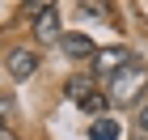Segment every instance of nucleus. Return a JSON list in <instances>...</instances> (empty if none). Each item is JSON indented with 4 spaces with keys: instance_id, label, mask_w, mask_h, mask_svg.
I'll return each mask as SVG.
<instances>
[{
    "instance_id": "9",
    "label": "nucleus",
    "mask_w": 148,
    "mask_h": 140,
    "mask_svg": "<svg viewBox=\"0 0 148 140\" xmlns=\"http://www.w3.org/2000/svg\"><path fill=\"white\" fill-rule=\"evenodd\" d=\"M13 110H17V106H13V98H0V128L13 119Z\"/></svg>"
},
{
    "instance_id": "4",
    "label": "nucleus",
    "mask_w": 148,
    "mask_h": 140,
    "mask_svg": "<svg viewBox=\"0 0 148 140\" xmlns=\"http://www.w3.org/2000/svg\"><path fill=\"white\" fill-rule=\"evenodd\" d=\"M4 64H9V72L17 77V81H25V77L38 72V51H34V47H9Z\"/></svg>"
},
{
    "instance_id": "1",
    "label": "nucleus",
    "mask_w": 148,
    "mask_h": 140,
    "mask_svg": "<svg viewBox=\"0 0 148 140\" xmlns=\"http://www.w3.org/2000/svg\"><path fill=\"white\" fill-rule=\"evenodd\" d=\"M144 89H148V68L144 64H127L119 77H110V85H106V98H110L114 106H136L140 98H144Z\"/></svg>"
},
{
    "instance_id": "10",
    "label": "nucleus",
    "mask_w": 148,
    "mask_h": 140,
    "mask_svg": "<svg viewBox=\"0 0 148 140\" xmlns=\"http://www.w3.org/2000/svg\"><path fill=\"white\" fill-rule=\"evenodd\" d=\"M140 128L148 132V106H144V110H140Z\"/></svg>"
},
{
    "instance_id": "5",
    "label": "nucleus",
    "mask_w": 148,
    "mask_h": 140,
    "mask_svg": "<svg viewBox=\"0 0 148 140\" xmlns=\"http://www.w3.org/2000/svg\"><path fill=\"white\" fill-rule=\"evenodd\" d=\"M59 47H64V55H68V59H89V64H93V55H97V47H93L89 34H64Z\"/></svg>"
},
{
    "instance_id": "7",
    "label": "nucleus",
    "mask_w": 148,
    "mask_h": 140,
    "mask_svg": "<svg viewBox=\"0 0 148 140\" xmlns=\"http://www.w3.org/2000/svg\"><path fill=\"white\" fill-rule=\"evenodd\" d=\"M119 119H93L89 123V140H119Z\"/></svg>"
},
{
    "instance_id": "2",
    "label": "nucleus",
    "mask_w": 148,
    "mask_h": 140,
    "mask_svg": "<svg viewBox=\"0 0 148 140\" xmlns=\"http://www.w3.org/2000/svg\"><path fill=\"white\" fill-rule=\"evenodd\" d=\"M131 59H136V55H131V47H97V55H93V72L106 81V77H119Z\"/></svg>"
},
{
    "instance_id": "3",
    "label": "nucleus",
    "mask_w": 148,
    "mask_h": 140,
    "mask_svg": "<svg viewBox=\"0 0 148 140\" xmlns=\"http://www.w3.org/2000/svg\"><path fill=\"white\" fill-rule=\"evenodd\" d=\"M30 13H34L38 43H55V38H59V9H55V4H30Z\"/></svg>"
},
{
    "instance_id": "8",
    "label": "nucleus",
    "mask_w": 148,
    "mask_h": 140,
    "mask_svg": "<svg viewBox=\"0 0 148 140\" xmlns=\"http://www.w3.org/2000/svg\"><path fill=\"white\" fill-rule=\"evenodd\" d=\"M80 106H85L89 115H102V110H106V93L97 89V93H93V98H89V102H80Z\"/></svg>"
},
{
    "instance_id": "6",
    "label": "nucleus",
    "mask_w": 148,
    "mask_h": 140,
    "mask_svg": "<svg viewBox=\"0 0 148 140\" xmlns=\"http://www.w3.org/2000/svg\"><path fill=\"white\" fill-rule=\"evenodd\" d=\"M64 93H68L72 102H89V98H93L97 89H93V81H89V77H72V81L64 85Z\"/></svg>"
},
{
    "instance_id": "11",
    "label": "nucleus",
    "mask_w": 148,
    "mask_h": 140,
    "mask_svg": "<svg viewBox=\"0 0 148 140\" xmlns=\"http://www.w3.org/2000/svg\"><path fill=\"white\" fill-rule=\"evenodd\" d=\"M0 140H17V136H13V132H9V128H0Z\"/></svg>"
}]
</instances>
